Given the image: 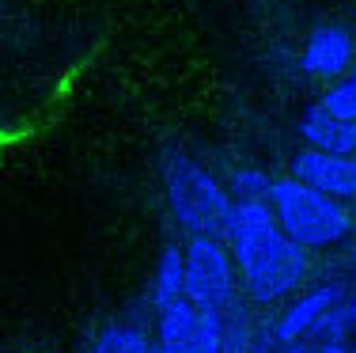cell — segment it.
Returning <instances> with one entry per match:
<instances>
[{
	"label": "cell",
	"instance_id": "5bb4252c",
	"mask_svg": "<svg viewBox=\"0 0 356 353\" xmlns=\"http://www.w3.org/2000/svg\"><path fill=\"white\" fill-rule=\"evenodd\" d=\"M182 353H224V338H220V315L201 312L197 327H193L190 342H186Z\"/></svg>",
	"mask_w": 356,
	"mask_h": 353
},
{
	"label": "cell",
	"instance_id": "ffe728a7",
	"mask_svg": "<svg viewBox=\"0 0 356 353\" xmlns=\"http://www.w3.org/2000/svg\"><path fill=\"white\" fill-rule=\"evenodd\" d=\"M148 353H167V350H159V346H148Z\"/></svg>",
	"mask_w": 356,
	"mask_h": 353
},
{
	"label": "cell",
	"instance_id": "9c48e42d",
	"mask_svg": "<svg viewBox=\"0 0 356 353\" xmlns=\"http://www.w3.org/2000/svg\"><path fill=\"white\" fill-rule=\"evenodd\" d=\"M197 308L190 304V300H175V304L159 308V350L167 353H182L186 342H190L193 327H197Z\"/></svg>",
	"mask_w": 356,
	"mask_h": 353
},
{
	"label": "cell",
	"instance_id": "277c9868",
	"mask_svg": "<svg viewBox=\"0 0 356 353\" xmlns=\"http://www.w3.org/2000/svg\"><path fill=\"white\" fill-rule=\"evenodd\" d=\"M186 258V300L197 312L220 315L235 300V262L224 240L193 235L182 251Z\"/></svg>",
	"mask_w": 356,
	"mask_h": 353
},
{
	"label": "cell",
	"instance_id": "ba28073f",
	"mask_svg": "<svg viewBox=\"0 0 356 353\" xmlns=\"http://www.w3.org/2000/svg\"><path fill=\"white\" fill-rule=\"evenodd\" d=\"M300 137L307 141V148L330 156H356V122L326 111L322 103L307 107L300 118Z\"/></svg>",
	"mask_w": 356,
	"mask_h": 353
},
{
	"label": "cell",
	"instance_id": "4fadbf2b",
	"mask_svg": "<svg viewBox=\"0 0 356 353\" xmlns=\"http://www.w3.org/2000/svg\"><path fill=\"white\" fill-rule=\"evenodd\" d=\"M91 353H148V338L137 327H110V331L99 334Z\"/></svg>",
	"mask_w": 356,
	"mask_h": 353
},
{
	"label": "cell",
	"instance_id": "30bf717a",
	"mask_svg": "<svg viewBox=\"0 0 356 353\" xmlns=\"http://www.w3.org/2000/svg\"><path fill=\"white\" fill-rule=\"evenodd\" d=\"M182 297H186V258L178 247H167L163 255H159L156 277H152V304L167 308Z\"/></svg>",
	"mask_w": 356,
	"mask_h": 353
},
{
	"label": "cell",
	"instance_id": "8992f818",
	"mask_svg": "<svg viewBox=\"0 0 356 353\" xmlns=\"http://www.w3.org/2000/svg\"><path fill=\"white\" fill-rule=\"evenodd\" d=\"M353 35L345 27H315L303 42V54H300V69L307 77L318 80H337L353 69Z\"/></svg>",
	"mask_w": 356,
	"mask_h": 353
},
{
	"label": "cell",
	"instance_id": "2e32d148",
	"mask_svg": "<svg viewBox=\"0 0 356 353\" xmlns=\"http://www.w3.org/2000/svg\"><path fill=\"white\" fill-rule=\"evenodd\" d=\"M353 334V319H349V308L337 304L330 315H322V323L311 331V338H318L322 346H345V338Z\"/></svg>",
	"mask_w": 356,
	"mask_h": 353
},
{
	"label": "cell",
	"instance_id": "7c38bea8",
	"mask_svg": "<svg viewBox=\"0 0 356 353\" xmlns=\"http://www.w3.org/2000/svg\"><path fill=\"white\" fill-rule=\"evenodd\" d=\"M269 190H273V179L258 167H239L227 182L232 201H269Z\"/></svg>",
	"mask_w": 356,
	"mask_h": 353
},
{
	"label": "cell",
	"instance_id": "6da1fadb",
	"mask_svg": "<svg viewBox=\"0 0 356 353\" xmlns=\"http://www.w3.org/2000/svg\"><path fill=\"white\" fill-rule=\"evenodd\" d=\"M224 240L235 270H239L243 292L254 304H273V300L296 292L307 277V251L296 247L281 232L266 201H235Z\"/></svg>",
	"mask_w": 356,
	"mask_h": 353
},
{
	"label": "cell",
	"instance_id": "ac0fdd59",
	"mask_svg": "<svg viewBox=\"0 0 356 353\" xmlns=\"http://www.w3.org/2000/svg\"><path fill=\"white\" fill-rule=\"evenodd\" d=\"M315 353H349V346H318Z\"/></svg>",
	"mask_w": 356,
	"mask_h": 353
},
{
	"label": "cell",
	"instance_id": "7a4b0ae2",
	"mask_svg": "<svg viewBox=\"0 0 356 353\" xmlns=\"http://www.w3.org/2000/svg\"><path fill=\"white\" fill-rule=\"evenodd\" d=\"M163 190H167V205H171L175 221L190 232V240L193 235H209V240H224L227 235L235 201L209 167H201L197 159L182 152L167 156Z\"/></svg>",
	"mask_w": 356,
	"mask_h": 353
},
{
	"label": "cell",
	"instance_id": "9a60e30c",
	"mask_svg": "<svg viewBox=\"0 0 356 353\" xmlns=\"http://www.w3.org/2000/svg\"><path fill=\"white\" fill-rule=\"evenodd\" d=\"M322 107H326V111H334V114H341V118H353V122H356V65L334 84V88L326 91V95H322Z\"/></svg>",
	"mask_w": 356,
	"mask_h": 353
},
{
	"label": "cell",
	"instance_id": "e0dca14e",
	"mask_svg": "<svg viewBox=\"0 0 356 353\" xmlns=\"http://www.w3.org/2000/svg\"><path fill=\"white\" fill-rule=\"evenodd\" d=\"M277 353H311L307 346H303V342H292V346H281Z\"/></svg>",
	"mask_w": 356,
	"mask_h": 353
},
{
	"label": "cell",
	"instance_id": "3957f363",
	"mask_svg": "<svg viewBox=\"0 0 356 353\" xmlns=\"http://www.w3.org/2000/svg\"><path fill=\"white\" fill-rule=\"evenodd\" d=\"M269 213L281 224V232L303 251L334 247V243H341L353 232V213L345 201L326 198L296 179L273 182V190H269Z\"/></svg>",
	"mask_w": 356,
	"mask_h": 353
},
{
	"label": "cell",
	"instance_id": "8fae6325",
	"mask_svg": "<svg viewBox=\"0 0 356 353\" xmlns=\"http://www.w3.org/2000/svg\"><path fill=\"white\" fill-rule=\"evenodd\" d=\"M220 338H224V353H247L250 350V315L239 300L220 312Z\"/></svg>",
	"mask_w": 356,
	"mask_h": 353
},
{
	"label": "cell",
	"instance_id": "52a82bcc",
	"mask_svg": "<svg viewBox=\"0 0 356 353\" xmlns=\"http://www.w3.org/2000/svg\"><path fill=\"white\" fill-rule=\"evenodd\" d=\"M341 304V285H318V289H307L284 308V315L277 319V342L292 346L300 338H311V331L322 323V315H330Z\"/></svg>",
	"mask_w": 356,
	"mask_h": 353
},
{
	"label": "cell",
	"instance_id": "5b68a950",
	"mask_svg": "<svg viewBox=\"0 0 356 353\" xmlns=\"http://www.w3.org/2000/svg\"><path fill=\"white\" fill-rule=\"evenodd\" d=\"M288 179L303 182V187L318 190L326 198L353 201L356 198V156H330V152H315V148H300L292 156Z\"/></svg>",
	"mask_w": 356,
	"mask_h": 353
},
{
	"label": "cell",
	"instance_id": "d6986e66",
	"mask_svg": "<svg viewBox=\"0 0 356 353\" xmlns=\"http://www.w3.org/2000/svg\"><path fill=\"white\" fill-rule=\"evenodd\" d=\"M349 319H353V331H356V297L349 300Z\"/></svg>",
	"mask_w": 356,
	"mask_h": 353
}]
</instances>
